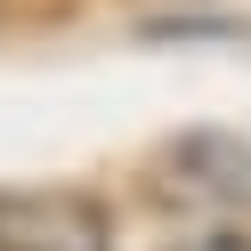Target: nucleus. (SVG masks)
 Segmentation results:
<instances>
[{
	"label": "nucleus",
	"mask_w": 251,
	"mask_h": 251,
	"mask_svg": "<svg viewBox=\"0 0 251 251\" xmlns=\"http://www.w3.org/2000/svg\"><path fill=\"white\" fill-rule=\"evenodd\" d=\"M170 251H251V235H235V227H202V235H186V243H170Z\"/></svg>",
	"instance_id": "nucleus-3"
},
{
	"label": "nucleus",
	"mask_w": 251,
	"mask_h": 251,
	"mask_svg": "<svg viewBox=\"0 0 251 251\" xmlns=\"http://www.w3.org/2000/svg\"><path fill=\"white\" fill-rule=\"evenodd\" d=\"M146 186H154V202H170L186 219H227V211L251 202V138H235V130H178L154 154Z\"/></svg>",
	"instance_id": "nucleus-1"
},
{
	"label": "nucleus",
	"mask_w": 251,
	"mask_h": 251,
	"mask_svg": "<svg viewBox=\"0 0 251 251\" xmlns=\"http://www.w3.org/2000/svg\"><path fill=\"white\" fill-rule=\"evenodd\" d=\"M0 251H114V211L81 186H0Z\"/></svg>",
	"instance_id": "nucleus-2"
}]
</instances>
